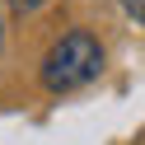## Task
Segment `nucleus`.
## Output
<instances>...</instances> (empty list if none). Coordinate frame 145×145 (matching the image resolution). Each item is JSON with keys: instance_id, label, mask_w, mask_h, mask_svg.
<instances>
[{"instance_id": "1", "label": "nucleus", "mask_w": 145, "mask_h": 145, "mask_svg": "<svg viewBox=\"0 0 145 145\" xmlns=\"http://www.w3.org/2000/svg\"><path fill=\"white\" fill-rule=\"evenodd\" d=\"M98 70H103L98 38L84 33V28H75V33H66V38L47 52V61H42V84H47L52 94H66V89H80V84H89V80H98Z\"/></svg>"}, {"instance_id": "2", "label": "nucleus", "mask_w": 145, "mask_h": 145, "mask_svg": "<svg viewBox=\"0 0 145 145\" xmlns=\"http://www.w3.org/2000/svg\"><path fill=\"white\" fill-rule=\"evenodd\" d=\"M122 10H126V14H131V19H136V24H145V0H122Z\"/></svg>"}, {"instance_id": "3", "label": "nucleus", "mask_w": 145, "mask_h": 145, "mask_svg": "<svg viewBox=\"0 0 145 145\" xmlns=\"http://www.w3.org/2000/svg\"><path fill=\"white\" fill-rule=\"evenodd\" d=\"M10 5H14V10H19V14H28V10H38L42 0H10Z\"/></svg>"}]
</instances>
